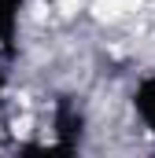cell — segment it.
I'll use <instances>...</instances> for the list:
<instances>
[{
  "label": "cell",
  "mask_w": 155,
  "mask_h": 158,
  "mask_svg": "<svg viewBox=\"0 0 155 158\" xmlns=\"http://www.w3.org/2000/svg\"><path fill=\"white\" fill-rule=\"evenodd\" d=\"M137 110H140L144 125L155 132V81H144V85H140V92H137Z\"/></svg>",
  "instance_id": "cell-1"
}]
</instances>
